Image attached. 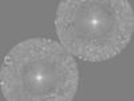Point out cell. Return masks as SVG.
Wrapping results in <instances>:
<instances>
[{"label": "cell", "mask_w": 134, "mask_h": 101, "mask_svg": "<svg viewBox=\"0 0 134 101\" xmlns=\"http://www.w3.org/2000/svg\"><path fill=\"white\" fill-rule=\"evenodd\" d=\"M0 84L8 101H70L78 90L79 72L62 43L30 38L5 55Z\"/></svg>", "instance_id": "cell-1"}, {"label": "cell", "mask_w": 134, "mask_h": 101, "mask_svg": "<svg viewBox=\"0 0 134 101\" xmlns=\"http://www.w3.org/2000/svg\"><path fill=\"white\" fill-rule=\"evenodd\" d=\"M55 28L72 57L105 62L130 43L134 12L126 0H64L57 8Z\"/></svg>", "instance_id": "cell-2"}]
</instances>
